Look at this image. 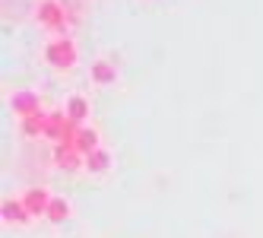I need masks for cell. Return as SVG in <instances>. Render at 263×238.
I'll return each mask as SVG.
<instances>
[{
	"label": "cell",
	"mask_w": 263,
	"mask_h": 238,
	"mask_svg": "<svg viewBox=\"0 0 263 238\" xmlns=\"http://www.w3.org/2000/svg\"><path fill=\"white\" fill-rule=\"evenodd\" d=\"M42 54H45V64H51L54 70H70L80 58V48L70 35H61V39H48Z\"/></svg>",
	"instance_id": "6da1fadb"
},
{
	"label": "cell",
	"mask_w": 263,
	"mask_h": 238,
	"mask_svg": "<svg viewBox=\"0 0 263 238\" xmlns=\"http://www.w3.org/2000/svg\"><path fill=\"white\" fill-rule=\"evenodd\" d=\"M35 23H39L42 29L54 32L61 39V35H70V23H67V10L61 0H39V7H35Z\"/></svg>",
	"instance_id": "7a4b0ae2"
},
{
	"label": "cell",
	"mask_w": 263,
	"mask_h": 238,
	"mask_svg": "<svg viewBox=\"0 0 263 238\" xmlns=\"http://www.w3.org/2000/svg\"><path fill=\"white\" fill-rule=\"evenodd\" d=\"M10 112L20 118V121H29L35 115H42L39 93H32V89H16V93L10 96Z\"/></svg>",
	"instance_id": "3957f363"
},
{
	"label": "cell",
	"mask_w": 263,
	"mask_h": 238,
	"mask_svg": "<svg viewBox=\"0 0 263 238\" xmlns=\"http://www.w3.org/2000/svg\"><path fill=\"white\" fill-rule=\"evenodd\" d=\"M20 197H23V204H26V210H29V216H32V219L48 216V207H51V200H54V194H51L48 188H42V185L26 188Z\"/></svg>",
	"instance_id": "277c9868"
},
{
	"label": "cell",
	"mask_w": 263,
	"mask_h": 238,
	"mask_svg": "<svg viewBox=\"0 0 263 238\" xmlns=\"http://www.w3.org/2000/svg\"><path fill=\"white\" fill-rule=\"evenodd\" d=\"M118 77H121V73H118V64L108 61V58H99V61L89 64V80L96 83V86H115Z\"/></svg>",
	"instance_id": "5b68a950"
},
{
	"label": "cell",
	"mask_w": 263,
	"mask_h": 238,
	"mask_svg": "<svg viewBox=\"0 0 263 238\" xmlns=\"http://www.w3.org/2000/svg\"><path fill=\"white\" fill-rule=\"evenodd\" d=\"M0 213H4V223L7 226H29L32 223V216L23 204V197H7L4 200V207H0Z\"/></svg>",
	"instance_id": "8992f818"
},
{
	"label": "cell",
	"mask_w": 263,
	"mask_h": 238,
	"mask_svg": "<svg viewBox=\"0 0 263 238\" xmlns=\"http://www.w3.org/2000/svg\"><path fill=\"white\" fill-rule=\"evenodd\" d=\"M64 115L73 121V124H86L89 121V115H92V102L86 99V96H80V93H73L67 102H64Z\"/></svg>",
	"instance_id": "52a82bcc"
},
{
	"label": "cell",
	"mask_w": 263,
	"mask_h": 238,
	"mask_svg": "<svg viewBox=\"0 0 263 238\" xmlns=\"http://www.w3.org/2000/svg\"><path fill=\"white\" fill-rule=\"evenodd\" d=\"M54 162H58L61 169H67V172L86 169V156H83V153H77L70 143H58V146H54Z\"/></svg>",
	"instance_id": "ba28073f"
},
{
	"label": "cell",
	"mask_w": 263,
	"mask_h": 238,
	"mask_svg": "<svg viewBox=\"0 0 263 238\" xmlns=\"http://www.w3.org/2000/svg\"><path fill=\"white\" fill-rule=\"evenodd\" d=\"M70 146H73V150H77V153H83V156H89V153H96L99 150V131H96V127H77V134H73V140H70Z\"/></svg>",
	"instance_id": "9c48e42d"
},
{
	"label": "cell",
	"mask_w": 263,
	"mask_h": 238,
	"mask_svg": "<svg viewBox=\"0 0 263 238\" xmlns=\"http://www.w3.org/2000/svg\"><path fill=\"white\" fill-rule=\"evenodd\" d=\"M111 166H115V156H111L105 146H99L96 153L86 156V169H83V172H89V175H105Z\"/></svg>",
	"instance_id": "30bf717a"
},
{
	"label": "cell",
	"mask_w": 263,
	"mask_h": 238,
	"mask_svg": "<svg viewBox=\"0 0 263 238\" xmlns=\"http://www.w3.org/2000/svg\"><path fill=\"white\" fill-rule=\"evenodd\" d=\"M70 213H73L70 200H67V197H54L45 219H48V223H54V226H61V223H67V219H70Z\"/></svg>",
	"instance_id": "8fae6325"
}]
</instances>
